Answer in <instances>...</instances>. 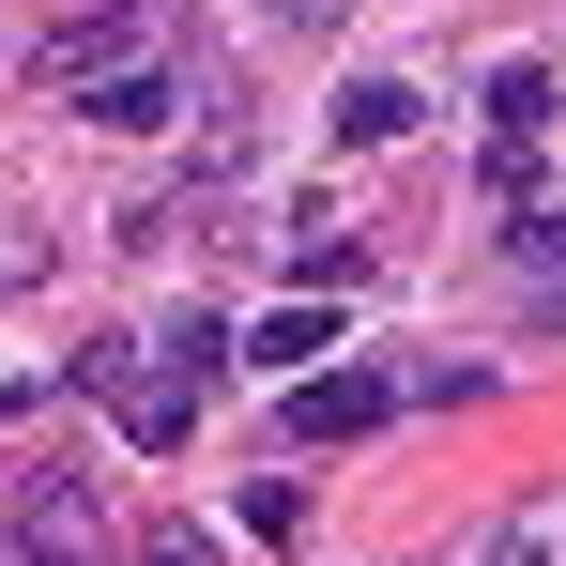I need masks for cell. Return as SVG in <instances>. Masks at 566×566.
Wrapping results in <instances>:
<instances>
[{
  "instance_id": "9",
  "label": "cell",
  "mask_w": 566,
  "mask_h": 566,
  "mask_svg": "<svg viewBox=\"0 0 566 566\" xmlns=\"http://www.w3.org/2000/svg\"><path fill=\"white\" fill-rule=\"evenodd\" d=\"M505 261H536V276L566 261V214H552V199H521V214H505Z\"/></svg>"
},
{
  "instance_id": "1",
  "label": "cell",
  "mask_w": 566,
  "mask_h": 566,
  "mask_svg": "<svg viewBox=\"0 0 566 566\" xmlns=\"http://www.w3.org/2000/svg\"><path fill=\"white\" fill-rule=\"evenodd\" d=\"M77 382H93L107 413H123V444H154V460H169V444L199 429V368H169L154 337H93V353H77Z\"/></svg>"
},
{
  "instance_id": "2",
  "label": "cell",
  "mask_w": 566,
  "mask_h": 566,
  "mask_svg": "<svg viewBox=\"0 0 566 566\" xmlns=\"http://www.w3.org/2000/svg\"><path fill=\"white\" fill-rule=\"evenodd\" d=\"M382 413H398L382 368H306V382H291V444H368Z\"/></svg>"
},
{
  "instance_id": "4",
  "label": "cell",
  "mask_w": 566,
  "mask_h": 566,
  "mask_svg": "<svg viewBox=\"0 0 566 566\" xmlns=\"http://www.w3.org/2000/svg\"><path fill=\"white\" fill-rule=\"evenodd\" d=\"M474 566H566V490H536V505H505Z\"/></svg>"
},
{
  "instance_id": "7",
  "label": "cell",
  "mask_w": 566,
  "mask_h": 566,
  "mask_svg": "<svg viewBox=\"0 0 566 566\" xmlns=\"http://www.w3.org/2000/svg\"><path fill=\"white\" fill-rule=\"evenodd\" d=\"M77 107H93L107 138H154V123H169V107H185V93H169V77H138V62H123V77H93V93H77Z\"/></svg>"
},
{
  "instance_id": "8",
  "label": "cell",
  "mask_w": 566,
  "mask_h": 566,
  "mask_svg": "<svg viewBox=\"0 0 566 566\" xmlns=\"http://www.w3.org/2000/svg\"><path fill=\"white\" fill-rule=\"evenodd\" d=\"M337 138H353V154L413 138V93H398V77H353V93H337Z\"/></svg>"
},
{
  "instance_id": "10",
  "label": "cell",
  "mask_w": 566,
  "mask_h": 566,
  "mask_svg": "<svg viewBox=\"0 0 566 566\" xmlns=\"http://www.w3.org/2000/svg\"><path fill=\"white\" fill-rule=\"evenodd\" d=\"M0 566H93L77 536H46V521H0Z\"/></svg>"
},
{
  "instance_id": "5",
  "label": "cell",
  "mask_w": 566,
  "mask_h": 566,
  "mask_svg": "<svg viewBox=\"0 0 566 566\" xmlns=\"http://www.w3.org/2000/svg\"><path fill=\"white\" fill-rule=\"evenodd\" d=\"M322 353H337V306H276V322H261V337H245V368H322Z\"/></svg>"
},
{
  "instance_id": "3",
  "label": "cell",
  "mask_w": 566,
  "mask_h": 566,
  "mask_svg": "<svg viewBox=\"0 0 566 566\" xmlns=\"http://www.w3.org/2000/svg\"><path fill=\"white\" fill-rule=\"evenodd\" d=\"M123 46H138V0H62V31H46V62L93 93V77H123Z\"/></svg>"
},
{
  "instance_id": "6",
  "label": "cell",
  "mask_w": 566,
  "mask_h": 566,
  "mask_svg": "<svg viewBox=\"0 0 566 566\" xmlns=\"http://www.w3.org/2000/svg\"><path fill=\"white\" fill-rule=\"evenodd\" d=\"M552 77H536V62H505V77H490V138H505V154H536V138H552Z\"/></svg>"
},
{
  "instance_id": "12",
  "label": "cell",
  "mask_w": 566,
  "mask_h": 566,
  "mask_svg": "<svg viewBox=\"0 0 566 566\" xmlns=\"http://www.w3.org/2000/svg\"><path fill=\"white\" fill-rule=\"evenodd\" d=\"M0 429H15V398H0Z\"/></svg>"
},
{
  "instance_id": "11",
  "label": "cell",
  "mask_w": 566,
  "mask_h": 566,
  "mask_svg": "<svg viewBox=\"0 0 566 566\" xmlns=\"http://www.w3.org/2000/svg\"><path fill=\"white\" fill-rule=\"evenodd\" d=\"M138 566H214V536L199 521H138Z\"/></svg>"
}]
</instances>
